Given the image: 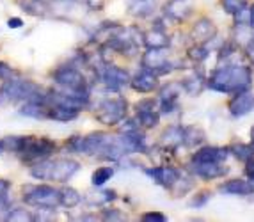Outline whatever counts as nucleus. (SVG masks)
Returning <instances> with one entry per match:
<instances>
[{
    "instance_id": "15",
    "label": "nucleus",
    "mask_w": 254,
    "mask_h": 222,
    "mask_svg": "<svg viewBox=\"0 0 254 222\" xmlns=\"http://www.w3.org/2000/svg\"><path fill=\"white\" fill-rule=\"evenodd\" d=\"M142 43L148 48H167L171 41H169L167 32H165V29L160 27V22H158L153 29H149L148 32L142 34Z\"/></svg>"
},
{
    "instance_id": "53",
    "label": "nucleus",
    "mask_w": 254,
    "mask_h": 222,
    "mask_svg": "<svg viewBox=\"0 0 254 222\" xmlns=\"http://www.w3.org/2000/svg\"><path fill=\"white\" fill-rule=\"evenodd\" d=\"M43 2H48V0H43Z\"/></svg>"
},
{
    "instance_id": "31",
    "label": "nucleus",
    "mask_w": 254,
    "mask_h": 222,
    "mask_svg": "<svg viewBox=\"0 0 254 222\" xmlns=\"http://www.w3.org/2000/svg\"><path fill=\"white\" fill-rule=\"evenodd\" d=\"M116 199V192L114 190H105V192H98V194H87L85 201L89 205H107L109 201Z\"/></svg>"
},
{
    "instance_id": "22",
    "label": "nucleus",
    "mask_w": 254,
    "mask_h": 222,
    "mask_svg": "<svg viewBox=\"0 0 254 222\" xmlns=\"http://www.w3.org/2000/svg\"><path fill=\"white\" fill-rule=\"evenodd\" d=\"M20 114L25 115V117H32V119H45V117H48V105L36 102H25L21 105Z\"/></svg>"
},
{
    "instance_id": "44",
    "label": "nucleus",
    "mask_w": 254,
    "mask_h": 222,
    "mask_svg": "<svg viewBox=\"0 0 254 222\" xmlns=\"http://www.w3.org/2000/svg\"><path fill=\"white\" fill-rule=\"evenodd\" d=\"M87 5L93 11H102L103 5H105V0H87Z\"/></svg>"
},
{
    "instance_id": "45",
    "label": "nucleus",
    "mask_w": 254,
    "mask_h": 222,
    "mask_svg": "<svg viewBox=\"0 0 254 222\" xmlns=\"http://www.w3.org/2000/svg\"><path fill=\"white\" fill-rule=\"evenodd\" d=\"M246 164H247V167H246V174L249 176L251 181H254V157H251Z\"/></svg>"
},
{
    "instance_id": "19",
    "label": "nucleus",
    "mask_w": 254,
    "mask_h": 222,
    "mask_svg": "<svg viewBox=\"0 0 254 222\" xmlns=\"http://www.w3.org/2000/svg\"><path fill=\"white\" fill-rule=\"evenodd\" d=\"M215 34H217L215 25L208 18H201L192 27V38L197 39V41H208V39L215 38Z\"/></svg>"
},
{
    "instance_id": "42",
    "label": "nucleus",
    "mask_w": 254,
    "mask_h": 222,
    "mask_svg": "<svg viewBox=\"0 0 254 222\" xmlns=\"http://www.w3.org/2000/svg\"><path fill=\"white\" fill-rule=\"evenodd\" d=\"M9 212H11V203H9V197L7 196H0V219H4V215H2V214H5V217H7Z\"/></svg>"
},
{
    "instance_id": "24",
    "label": "nucleus",
    "mask_w": 254,
    "mask_h": 222,
    "mask_svg": "<svg viewBox=\"0 0 254 222\" xmlns=\"http://www.w3.org/2000/svg\"><path fill=\"white\" fill-rule=\"evenodd\" d=\"M182 82H167L158 93V96H160L158 100L160 102H178V98L182 96Z\"/></svg>"
},
{
    "instance_id": "28",
    "label": "nucleus",
    "mask_w": 254,
    "mask_h": 222,
    "mask_svg": "<svg viewBox=\"0 0 254 222\" xmlns=\"http://www.w3.org/2000/svg\"><path fill=\"white\" fill-rule=\"evenodd\" d=\"M203 141H204L203 130L194 128V126L185 128V141H183V144H187L189 148H194V146H199Z\"/></svg>"
},
{
    "instance_id": "43",
    "label": "nucleus",
    "mask_w": 254,
    "mask_h": 222,
    "mask_svg": "<svg viewBox=\"0 0 254 222\" xmlns=\"http://www.w3.org/2000/svg\"><path fill=\"white\" fill-rule=\"evenodd\" d=\"M235 45H231V43H226L224 47L220 48V54H219V60H222V59H228L229 56H233L235 54Z\"/></svg>"
},
{
    "instance_id": "32",
    "label": "nucleus",
    "mask_w": 254,
    "mask_h": 222,
    "mask_svg": "<svg viewBox=\"0 0 254 222\" xmlns=\"http://www.w3.org/2000/svg\"><path fill=\"white\" fill-rule=\"evenodd\" d=\"M5 221H11V222H16V221H21V222H32L36 221V215H32L29 212V210H23V208H13L11 212L7 214V217H5Z\"/></svg>"
},
{
    "instance_id": "35",
    "label": "nucleus",
    "mask_w": 254,
    "mask_h": 222,
    "mask_svg": "<svg viewBox=\"0 0 254 222\" xmlns=\"http://www.w3.org/2000/svg\"><path fill=\"white\" fill-rule=\"evenodd\" d=\"M222 5H224L226 13L229 14H235L237 11H240L244 5H246V0H220Z\"/></svg>"
},
{
    "instance_id": "7",
    "label": "nucleus",
    "mask_w": 254,
    "mask_h": 222,
    "mask_svg": "<svg viewBox=\"0 0 254 222\" xmlns=\"http://www.w3.org/2000/svg\"><path fill=\"white\" fill-rule=\"evenodd\" d=\"M39 91V87L30 80H20V78H9L4 80L0 87V102H29Z\"/></svg>"
},
{
    "instance_id": "10",
    "label": "nucleus",
    "mask_w": 254,
    "mask_h": 222,
    "mask_svg": "<svg viewBox=\"0 0 254 222\" xmlns=\"http://www.w3.org/2000/svg\"><path fill=\"white\" fill-rule=\"evenodd\" d=\"M146 174H148L155 183L164 188H174V185L178 183L180 178H182L178 169H174V167H169V166L146 169Z\"/></svg>"
},
{
    "instance_id": "40",
    "label": "nucleus",
    "mask_w": 254,
    "mask_h": 222,
    "mask_svg": "<svg viewBox=\"0 0 254 222\" xmlns=\"http://www.w3.org/2000/svg\"><path fill=\"white\" fill-rule=\"evenodd\" d=\"M142 221L144 222H165L167 217L160 212H148V214L142 215Z\"/></svg>"
},
{
    "instance_id": "52",
    "label": "nucleus",
    "mask_w": 254,
    "mask_h": 222,
    "mask_svg": "<svg viewBox=\"0 0 254 222\" xmlns=\"http://www.w3.org/2000/svg\"><path fill=\"white\" fill-rule=\"evenodd\" d=\"M251 133H253V135H254V128H253V132H251Z\"/></svg>"
},
{
    "instance_id": "50",
    "label": "nucleus",
    "mask_w": 254,
    "mask_h": 222,
    "mask_svg": "<svg viewBox=\"0 0 254 222\" xmlns=\"http://www.w3.org/2000/svg\"><path fill=\"white\" fill-rule=\"evenodd\" d=\"M55 2H63V4H71V2H75V0H55Z\"/></svg>"
},
{
    "instance_id": "30",
    "label": "nucleus",
    "mask_w": 254,
    "mask_h": 222,
    "mask_svg": "<svg viewBox=\"0 0 254 222\" xmlns=\"http://www.w3.org/2000/svg\"><path fill=\"white\" fill-rule=\"evenodd\" d=\"M4 141V150L11 151V153H20L23 144H25V135H9Z\"/></svg>"
},
{
    "instance_id": "23",
    "label": "nucleus",
    "mask_w": 254,
    "mask_h": 222,
    "mask_svg": "<svg viewBox=\"0 0 254 222\" xmlns=\"http://www.w3.org/2000/svg\"><path fill=\"white\" fill-rule=\"evenodd\" d=\"M182 86L185 93H189L190 96H197V94H201V91L204 87V78L201 73H192L190 77L183 78Z\"/></svg>"
},
{
    "instance_id": "34",
    "label": "nucleus",
    "mask_w": 254,
    "mask_h": 222,
    "mask_svg": "<svg viewBox=\"0 0 254 222\" xmlns=\"http://www.w3.org/2000/svg\"><path fill=\"white\" fill-rule=\"evenodd\" d=\"M189 57L195 62H201L208 57V48L206 47H201V45H195L189 50Z\"/></svg>"
},
{
    "instance_id": "5",
    "label": "nucleus",
    "mask_w": 254,
    "mask_h": 222,
    "mask_svg": "<svg viewBox=\"0 0 254 222\" xmlns=\"http://www.w3.org/2000/svg\"><path fill=\"white\" fill-rule=\"evenodd\" d=\"M54 80L57 86L64 91H73V93H87L89 94V82L84 73L78 69V66L66 64L61 66L54 71Z\"/></svg>"
},
{
    "instance_id": "49",
    "label": "nucleus",
    "mask_w": 254,
    "mask_h": 222,
    "mask_svg": "<svg viewBox=\"0 0 254 222\" xmlns=\"http://www.w3.org/2000/svg\"><path fill=\"white\" fill-rule=\"evenodd\" d=\"M251 27L254 29V5L251 7Z\"/></svg>"
},
{
    "instance_id": "12",
    "label": "nucleus",
    "mask_w": 254,
    "mask_h": 222,
    "mask_svg": "<svg viewBox=\"0 0 254 222\" xmlns=\"http://www.w3.org/2000/svg\"><path fill=\"white\" fill-rule=\"evenodd\" d=\"M130 86L133 91H137V93H153V91L158 87V75H155L153 71H149V69L142 68L140 69V73L137 75L133 80H130Z\"/></svg>"
},
{
    "instance_id": "4",
    "label": "nucleus",
    "mask_w": 254,
    "mask_h": 222,
    "mask_svg": "<svg viewBox=\"0 0 254 222\" xmlns=\"http://www.w3.org/2000/svg\"><path fill=\"white\" fill-rule=\"evenodd\" d=\"M55 142L47 137H25V144L21 148V151L18 153V157L21 158V162L27 164H36L39 160L50 158L52 153L55 151Z\"/></svg>"
},
{
    "instance_id": "20",
    "label": "nucleus",
    "mask_w": 254,
    "mask_h": 222,
    "mask_svg": "<svg viewBox=\"0 0 254 222\" xmlns=\"http://www.w3.org/2000/svg\"><path fill=\"white\" fill-rule=\"evenodd\" d=\"M158 0H130L128 4V13L135 18H146L153 14L155 7H157Z\"/></svg>"
},
{
    "instance_id": "17",
    "label": "nucleus",
    "mask_w": 254,
    "mask_h": 222,
    "mask_svg": "<svg viewBox=\"0 0 254 222\" xmlns=\"http://www.w3.org/2000/svg\"><path fill=\"white\" fill-rule=\"evenodd\" d=\"M226 158H228V150L206 146L192 155V162H224Z\"/></svg>"
},
{
    "instance_id": "41",
    "label": "nucleus",
    "mask_w": 254,
    "mask_h": 222,
    "mask_svg": "<svg viewBox=\"0 0 254 222\" xmlns=\"http://www.w3.org/2000/svg\"><path fill=\"white\" fill-rule=\"evenodd\" d=\"M157 102L153 98H146V100H140V102L135 103V112H140V111H149V109H155Z\"/></svg>"
},
{
    "instance_id": "48",
    "label": "nucleus",
    "mask_w": 254,
    "mask_h": 222,
    "mask_svg": "<svg viewBox=\"0 0 254 222\" xmlns=\"http://www.w3.org/2000/svg\"><path fill=\"white\" fill-rule=\"evenodd\" d=\"M247 57L254 62V36L251 38L249 43H247Z\"/></svg>"
},
{
    "instance_id": "37",
    "label": "nucleus",
    "mask_w": 254,
    "mask_h": 222,
    "mask_svg": "<svg viewBox=\"0 0 254 222\" xmlns=\"http://www.w3.org/2000/svg\"><path fill=\"white\" fill-rule=\"evenodd\" d=\"M103 221H125V215L116 208L110 210H103Z\"/></svg>"
},
{
    "instance_id": "51",
    "label": "nucleus",
    "mask_w": 254,
    "mask_h": 222,
    "mask_svg": "<svg viewBox=\"0 0 254 222\" xmlns=\"http://www.w3.org/2000/svg\"><path fill=\"white\" fill-rule=\"evenodd\" d=\"M4 141H0V155H2V153H4Z\"/></svg>"
},
{
    "instance_id": "36",
    "label": "nucleus",
    "mask_w": 254,
    "mask_h": 222,
    "mask_svg": "<svg viewBox=\"0 0 254 222\" xmlns=\"http://www.w3.org/2000/svg\"><path fill=\"white\" fill-rule=\"evenodd\" d=\"M235 20H237V23H247V25H251V9H247L244 5L240 11L235 13Z\"/></svg>"
},
{
    "instance_id": "38",
    "label": "nucleus",
    "mask_w": 254,
    "mask_h": 222,
    "mask_svg": "<svg viewBox=\"0 0 254 222\" xmlns=\"http://www.w3.org/2000/svg\"><path fill=\"white\" fill-rule=\"evenodd\" d=\"M14 77H18V73L13 68H9L5 62H0V80H9Z\"/></svg>"
},
{
    "instance_id": "25",
    "label": "nucleus",
    "mask_w": 254,
    "mask_h": 222,
    "mask_svg": "<svg viewBox=\"0 0 254 222\" xmlns=\"http://www.w3.org/2000/svg\"><path fill=\"white\" fill-rule=\"evenodd\" d=\"M18 5L32 16H45L48 11L47 2L43 0H18Z\"/></svg>"
},
{
    "instance_id": "33",
    "label": "nucleus",
    "mask_w": 254,
    "mask_h": 222,
    "mask_svg": "<svg viewBox=\"0 0 254 222\" xmlns=\"http://www.w3.org/2000/svg\"><path fill=\"white\" fill-rule=\"evenodd\" d=\"M231 151H233V155L238 158V160H242V162H247L251 157L254 155V151H253V148L251 146H247V144H237V146H233L231 148Z\"/></svg>"
},
{
    "instance_id": "6",
    "label": "nucleus",
    "mask_w": 254,
    "mask_h": 222,
    "mask_svg": "<svg viewBox=\"0 0 254 222\" xmlns=\"http://www.w3.org/2000/svg\"><path fill=\"white\" fill-rule=\"evenodd\" d=\"M127 112H128V102L123 96H118V98L103 100L96 107L94 115L105 126H114V124H119L123 119H127Z\"/></svg>"
},
{
    "instance_id": "2",
    "label": "nucleus",
    "mask_w": 254,
    "mask_h": 222,
    "mask_svg": "<svg viewBox=\"0 0 254 222\" xmlns=\"http://www.w3.org/2000/svg\"><path fill=\"white\" fill-rule=\"evenodd\" d=\"M78 169H80V164L73 158H45L30 167V174L39 181L66 183L78 172Z\"/></svg>"
},
{
    "instance_id": "8",
    "label": "nucleus",
    "mask_w": 254,
    "mask_h": 222,
    "mask_svg": "<svg viewBox=\"0 0 254 222\" xmlns=\"http://www.w3.org/2000/svg\"><path fill=\"white\" fill-rule=\"evenodd\" d=\"M162 50L164 48H148V52L142 56V60H140L142 68L149 69L158 77L165 75V73H171L174 69V64L171 60H167V57H165V54Z\"/></svg>"
},
{
    "instance_id": "39",
    "label": "nucleus",
    "mask_w": 254,
    "mask_h": 222,
    "mask_svg": "<svg viewBox=\"0 0 254 222\" xmlns=\"http://www.w3.org/2000/svg\"><path fill=\"white\" fill-rule=\"evenodd\" d=\"M210 197H212V194H210V192H201V194H197V196H195L194 199L190 201V206H195V208H201V206L206 205Z\"/></svg>"
},
{
    "instance_id": "3",
    "label": "nucleus",
    "mask_w": 254,
    "mask_h": 222,
    "mask_svg": "<svg viewBox=\"0 0 254 222\" xmlns=\"http://www.w3.org/2000/svg\"><path fill=\"white\" fill-rule=\"evenodd\" d=\"M23 201L36 208L55 210L61 205V190L50 187V185H25Z\"/></svg>"
},
{
    "instance_id": "14",
    "label": "nucleus",
    "mask_w": 254,
    "mask_h": 222,
    "mask_svg": "<svg viewBox=\"0 0 254 222\" xmlns=\"http://www.w3.org/2000/svg\"><path fill=\"white\" fill-rule=\"evenodd\" d=\"M183 141H185V128L178 124L167 126L160 135V146L164 150H176L180 144H183Z\"/></svg>"
},
{
    "instance_id": "46",
    "label": "nucleus",
    "mask_w": 254,
    "mask_h": 222,
    "mask_svg": "<svg viewBox=\"0 0 254 222\" xmlns=\"http://www.w3.org/2000/svg\"><path fill=\"white\" fill-rule=\"evenodd\" d=\"M23 25V20H21V18H9L7 20V27L9 29H20V27Z\"/></svg>"
},
{
    "instance_id": "11",
    "label": "nucleus",
    "mask_w": 254,
    "mask_h": 222,
    "mask_svg": "<svg viewBox=\"0 0 254 222\" xmlns=\"http://www.w3.org/2000/svg\"><path fill=\"white\" fill-rule=\"evenodd\" d=\"M192 172L203 179L220 178L228 172V167L222 166V162H192Z\"/></svg>"
},
{
    "instance_id": "21",
    "label": "nucleus",
    "mask_w": 254,
    "mask_h": 222,
    "mask_svg": "<svg viewBox=\"0 0 254 222\" xmlns=\"http://www.w3.org/2000/svg\"><path fill=\"white\" fill-rule=\"evenodd\" d=\"M78 112L76 109L71 107H64V105H50L48 107V117L54 121H59V123H68L78 117Z\"/></svg>"
},
{
    "instance_id": "27",
    "label": "nucleus",
    "mask_w": 254,
    "mask_h": 222,
    "mask_svg": "<svg viewBox=\"0 0 254 222\" xmlns=\"http://www.w3.org/2000/svg\"><path fill=\"white\" fill-rule=\"evenodd\" d=\"M160 115H162L160 112L155 111V109L135 112V117L139 119L140 126H144V128H155V126L160 123Z\"/></svg>"
},
{
    "instance_id": "1",
    "label": "nucleus",
    "mask_w": 254,
    "mask_h": 222,
    "mask_svg": "<svg viewBox=\"0 0 254 222\" xmlns=\"http://www.w3.org/2000/svg\"><path fill=\"white\" fill-rule=\"evenodd\" d=\"M253 82V73L247 66H224L217 68L208 80V87L219 93L247 91Z\"/></svg>"
},
{
    "instance_id": "16",
    "label": "nucleus",
    "mask_w": 254,
    "mask_h": 222,
    "mask_svg": "<svg viewBox=\"0 0 254 222\" xmlns=\"http://www.w3.org/2000/svg\"><path fill=\"white\" fill-rule=\"evenodd\" d=\"M219 190L222 194H229V196H251L254 194V183L246 181V179H229L220 185Z\"/></svg>"
},
{
    "instance_id": "47",
    "label": "nucleus",
    "mask_w": 254,
    "mask_h": 222,
    "mask_svg": "<svg viewBox=\"0 0 254 222\" xmlns=\"http://www.w3.org/2000/svg\"><path fill=\"white\" fill-rule=\"evenodd\" d=\"M9 188H11V181L0 178V196H7Z\"/></svg>"
},
{
    "instance_id": "9",
    "label": "nucleus",
    "mask_w": 254,
    "mask_h": 222,
    "mask_svg": "<svg viewBox=\"0 0 254 222\" xmlns=\"http://www.w3.org/2000/svg\"><path fill=\"white\" fill-rule=\"evenodd\" d=\"M100 78H102V84L105 86L107 91L110 93H118L125 86L130 84V73L127 69L119 68V66H105V68L100 71Z\"/></svg>"
},
{
    "instance_id": "29",
    "label": "nucleus",
    "mask_w": 254,
    "mask_h": 222,
    "mask_svg": "<svg viewBox=\"0 0 254 222\" xmlns=\"http://www.w3.org/2000/svg\"><path fill=\"white\" fill-rule=\"evenodd\" d=\"M112 176H114V169H112V167H100V169H96V171L93 172L91 181H93L94 187H102V185H105Z\"/></svg>"
},
{
    "instance_id": "26",
    "label": "nucleus",
    "mask_w": 254,
    "mask_h": 222,
    "mask_svg": "<svg viewBox=\"0 0 254 222\" xmlns=\"http://www.w3.org/2000/svg\"><path fill=\"white\" fill-rule=\"evenodd\" d=\"M82 203V196L73 187L61 188V205L64 208H76Z\"/></svg>"
},
{
    "instance_id": "13",
    "label": "nucleus",
    "mask_w": 254,
    "mask_h": 222,
    "mask_svg": "<svg viewBox=\"0 0 254 222\" xmlns=\"http://www.w3.org/2000/svg\"><path fill=\"white\" fill-rule=\"evenodd\" d=\"M254 109V94L240 91L235 94V98L229 102V111L235 117H242V115L249 114Z\"/></svg>"
},
{
    "instance_id": "18",
    "label": "nucleus",
    "mask_w": 254,
    "mask_h": 222,
    "mask_svg": "<svg viewBox=\"0 0 254 222\" xmlns=\"http://www.w3.org/2000/svg\"><path fill=\"white\" fill-rule=\"evenodd\" d=\"M192 13V4L190 0H171L169 4L165 5V14L176 22H183L189 14Z\"/></svg>"
}]
</instances>
